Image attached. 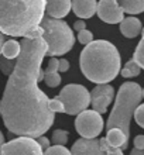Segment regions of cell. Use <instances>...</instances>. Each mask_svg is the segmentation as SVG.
Returning a JSON list of instances; mask_svg holds the SVG:
<instances>
[{
  "instance_id": "3957f363",
  "label": "cell",
  "mask_w": 144,
  "mask_h": 155,
  "mask_svg": "<svg viewBox=\"0 0 144 155\" xmlns=\"http://www.w3.org/2000/svg\"><path fill=\"white\" fill-rule=\"evenodd\" d=\"M45 14V0H0V33L25 37L40 25Z\"/></svg>"
},
{
  "instance_id": "7402d4cb",
  "label": "cell",
  "mask_w": 144,
  "mask_h": 155,
  "mask_svg": "<svg viewBox=\"0 0 144 155\" xmlns=\"http://www.w3.org/2000/svg\"><path fill=\"white\" fill-rule=\"evenodd\" d=\"M68 137H69V134L65 130H55L52 133V141L55 145H66Z\"/></svg>"
},
{
  "instance_id": "e0dca14e",
  "label": "cell",
  "mask_w": 144,
  "mask_h": 155,
  "mask_svg": "<svg viewBox=\"0 0 144 155\" xmlns=\"http://www.w3.org/2000/svg\"><path fill=\"white\" fill-rule=\"evenodd\" d=\"M20 54V42L16 40L4 41L2 45V55L8 59H16L17 55Z\"/></svg>"
},
{
  "instance_id": "83f0119b",
  "label": "cell",
  "mask_w": 144,
  "mask_h": 155,
  "mask_svg": "<svg viewBox=\"0 0 144 155\" xmlns=\"http://www.w3.org/2000/svg\"><path fill=\"white\" fill-rule=\"evenodd\" d=\"M44 72H58V59L55 57H51L48 61V66Z\"/></svg>"
},
{
  "instance_id": "5bb4252c",
  "label": "cell",
  "mask_w": 144,
  "mask_h": 155,
  "mask_svg": "<svg viewBox=\"0 0 144 155\" xmlns=\"http://www.w3.org/2000/svg\"><path fill=\"white\" fill-rule=\"evenodd\" d=\"M141 21L137 17H126L120 21V33L126 38H136L141 33Z\"/></svg>"
},
{
  "instance_id": "cb8c5ba5",
  "label": "cell",
  "mask_w": 144,
  "mask_h": 155,
  "mask_svg": "<svg viewBox=\"0 0 144 155\" xmlns=\"http://www.w3.org/2000/svg\"><path fill=\"white\" fill-rule=\"evenodd\" d=\"M42 155H71V151L66 150L65 145H49L45 151H42Z\"/></svg>"
},
{
  "instance_id": "f546056e",
  "label": "cell",
  "mask_w": 144,
  "mask_h": 155,
  "mask_svg": "<svg viewBox=\"0 0 144 155\" xmlns=\"http://www.w3.org/2000/svg\"><path fill=\"white\" fill-rule=\"evenodd\" d=\"M42 35V28L41 25H37L35 28H33L30 33L25 34V38H37V37H41Z\"/></svg>"
},
{
  "instance_id": "4fadbf2b",
  "label": "cell",
  "mask_w": 144,
  "mask_h": 155,
  "mask_svg": "<svg viewBox=\"0 0 144 155\" xmlns=\"http://www.w3.org/2000/svg\"><path fill=\"white\" fill-rule=\"evenodd\" d=\"M71 12V0H45L47 16L62 18Z\"/></svg>"
},
{
  "instance_id": "9c48e42d",
  "label": "cell",
  "mask_w": 144,
  "mask_h": 155,
  "mask_svg": "<svg viewBox=\"0 0 144 155\" xmlns=\"http://www.w3.org/2000/svg\"><path fill=\"white\" fill-rule=\"evenodd\" d=\"M89 96H91V104L93 110L98 111L99 114H105L107 111V106L115 97V89L107 83H102L93 87V90L89 92Z\"/></svg>"
},
{
  "instance_id": "ba28073f",
  "label": "cell",
  "mask_w": 144,
  "mask_h": 155,
  "mask_svg": "<svg viewBox=\"0 0 144 155\" xmlns=\"http://www.w3.org/2000/svg\"><path fill=\"white\" fill-rule=\"evenodd\" d=\"M0 155H42V150L35 138L18 135L17 138L2 145Z\"/></svg>"
},
{
  "instance_id": "603a6c76",
  "label": "cell",
  "mask_w": 144,
  "mask_h": 155,
  "mask_svg": "<svg viewBox=\"0 0 144 155\" xmlns=\"http://www.w3.org/2000/svg\"><path fill=\"white\" fill-rule=\"evenodd\" d=\"M99 144H100V147L103 148L105 155H124L122 148H119V147H112V145H109V144H107V141L105 138H100V140H99Z\"/></svg>"
},
{
  "instance_id": "d6a6232c",
  "label": "cell",
  "mask_w": 144,
  "mask_h": 155,
  "mask_svg": "<svg viewBox=\"0 0 144 155\" xmlns=\"http://www.w3.org/2000/svg\"><path fill=\"white\" fill-rule=\"evenodd\" d=\"M83 28H86V24H85V20H78V21H75L74 23V30L75 31H81V30Z\"/></svg>"
},
{
  "instance_id": "8992f818",
  "label": "cell",
  "mask_w": 144,
  "mask_h": 155,
  "mask_svg": "<svg viewBox=\"0 0 144 155\" xmlns=\"http://www.w3.org/2000/svg\"><path fill=\"white\" fill-rule=\"evenodd\" d=\"M57 99L64 106V113L71 116H76L91 104V96L88 89L85 86L75 83L62 87Z\"/></svg>"
},
{
  "instance_id": "4dcf8cb0",
  "label": "cell",
  "mask_w": 144,
  "mask_h": 155,
  "mask_svg": "<svg viewBox=\"0 0 144 155\" xmlns=\"http://www.w3.org/2000/svg\"><path fill=\"white\" fill-rule=\"evenodd\" d=\"M69 69V62L66 59H58V72H66Z\"/></svg>"
},
{
  "instance_id": "d4e9b609",
  "label": "cell",
  "mask_w": 144,
  "mask_h": 155,
  "mask_svg": "<svg viewBox=\"0 0 144 155\" xmlns=\"http://www.w3.org/2000/svg\"><path fill=\"white\" fill-rule=\"evenodd\" d=\"M92 40H93V34H92L89 30L83 28V30H81V31H78V41L81 44L86 45V44H89Z\"/></svg>"
},
{
  "instance_id": "5b68a950",
  "label": "cell",
  "mask_w": 144,
  "mask_h": 155,
  "mask_svg": "<svg viewBox=\"0 0 144 155\" xmlns=\"http://www.w3.org/2000/svg\"><path fill=\"white\" fill-rule=\"evenodd\" d=\"M42 28L41 38L47 44V57H58L69 52L75 44V35L71 27L61 18L45 16L40 23Z\"/></svg>"
},
{
  "instance_id": "4316f807",
  "label": "cell",
  "mask_w": 144,
  "mask_h": 155,
  "mask_svg": "<svg viewBox=\"0 0 144 155\" xmlns=\"http://www.w3.org/2000/svg\"><path fill=\"white\" fill-rule=\"evenodd\" d=\"M48 107L52 113H64V106H62V103L59 102L57 97L49 99L48 100Z\"/></svg>"
},
{
  "instance_id": "52a82bcc",
  "label": "cell",
  "mask_w": 144,
  "mask_h": 155,
  "mask_svg": "<svg viewBox=\"0 0 144 155\" xmlns=\"http://www.w3.org/2000/svg\"><path fill=\"white\" fill-rule=\"evenodd\" d=\"M78 117L75 120V128L82 138H96L103 130V118L95 110H82L78 113Z\"/></svg>"
},
{
  "instance_id": "9a60e30c",
  "label": "cell",
  "mask_w": 144,
  "mask_h": 155,
  "mask_svg": "<svg viewBox=\"0 0 144 155\" xmlns=\"http://www.w3.org/2000/svg\"><path fill=\"white\" fill-rule=\"evenodd\" d=\"M105 140H106L107 144L112 145V147H119V148H122V150H126V148L129 147V137L124 134L120 128H117V127L109 128Z\"/></svg>"
},
{
  "instance_id": "8d00e7d4",
  "label": "cell",
  "mask_w": 144,
  "mask_h": 155,
  "mask_svg": "<svg viewBox=\"0 0 144 155\" xmlns=\"http://www.w3.org/2000/svg\"><path fill=\"white\" fill-rule=\"evenodd\" d=\"M116 2H120V0H116Z\"/></svg>"
},
{
  "instance_id": "ac0fdd59",
  "label": "cell",
  "mask_w": 144,
  "mask_h": 155,
  "mask_svg": "<svg viewBox=\"0 0 144 155\" xmlns=\"http://www.w3.org/2000/svg\"><path fill=\"white\" fill-rule=\"evenodd\" d=\"M141 72V68L137 65L136 62L130 59V61L126 62V65L122 71H119V74H122V76L124 78H133V76H139Z\"/></svg>"
},
{
  "instance_id": "44dd1931",
  "label": "cell",
  "mask_w": 144,
  "mask_h": 155,
  "mask_svg": "<svg viewBox=\"0 0 144 155\" xmlns=\"http://www.w3.org/2000/svg\"><path fill=\"white\" fill-rule=\"evenodd\" d=\"M44 82L49 87H57L61 83V76L58 72H44Z\"/></svg>"
},
{
  "instance_id": "8fae6325",
  "label": "cell",
  "mask_w": 144,
  "mask_h": 155,
  "mask_svg": "<svg viewBox=\"0 0 144 155\" xmlns=\"http://www.w3.org/2000/svg\"><path fill=\"white\" fill-rule=\"evenodd\" d=\"M71 155H105L103 148L95 138H81L76 140L69 150Z\"/></svg>"
},
{
  "instance_id": "484cf974",
  "label": "cell",
  "mask_w": 144,
  "mask_h": 155,
  "mask_svg": "<svg viewBox=\"0 0 144 155\" xmlns=\"http://www.w3.org/2000/svg\"><path fill=\"white\" fill-rule=\"evenodd\" d=\"M133 117H134L136 123L139 124V127L143 128L144 127V106L141 104V103L136 107V110H134V113H133Z\"/></svg>"
},
{
  "instance_id": "d590c367",
  "label": "cell",
  "mask_w": 144,
  "mask_h": 155,
  "mask_svg": "<svg viewBox=\"0 0 144 155\" xmlns=\"http://www.w3.org/2000/svg\"><path fill=\"white\" fill-rule=\"evenodd\" d=\"M4 144V135H3V133L0 131V151H2V145Z\"/></svg>"
},
{
  "instance_id": "2e32d148",
  "label": "cell",
  "mask_w": 144,
  "mask_h": 155,
  "mask_svg": "<svg viewBox=\"0 0 144 155\" xmlns=\"http://www.w3.org/2000/svg\"><path fill=\"white\" fill-rule=\"evenodd\" d=\"M119 6L122 7L123 13H127L132 16L144 12V0H120Z\"/></svg>"
},
{
  "instance_id": "836d02e7",
  "label": "cell",
  "mask_w": 144,
  "mask_h": 155,
  "mask_svg": "<svg viewBox=\"0 0 144 155\" xmlns=\"http://www.w3.org/2000/svg\"><path fill=\"white\" fill-rule=\"evenodd\" d=\"M130 155H144V151L143 150H137V148H134V150L130 152Z\"/></svg>"
},
{
  "instance_id": "ffe728a7",
  "label": "cell",
  "mask_w": 144,
  "mask_h": 155,
  "mask_svg": "<svg viewBox=\"0 0 144 155\" xmlns=\"http://www.w3.org/2000/svg\"><path fill=\"white\" fill-rule=\"evenodd\" d=\"M132 59L140 66L141 69L144 68V34H143V38H141L140 42H139V45H137L136 52H134Z\"/></svg>"
},
{
  "instance_id": "1f68e13d",
  "label": "cell",
  "mask_w": 144,
  "mask_h": 155,
  "mask_svg": "<svg viewBox=\"0 0 144 155\" xmlns=\"http://www.w3.org/2000/svg\"><path fill=\"white\" fill-rule=\"evenodd\" d=\"M134 148L144 150V135H137L136 138H134Z\"/></svg>"
},
{
  "instance_id": "7a4b0ae2",
  "label": "cell",
  "mask_w": 144,
  "mask_h": 155,
  "mask_svg": "<svg viewBox=\"0 0 144 155\" xmlns=\"http://www.w3.org/2000/svg\"><path fill=\"white\" fill-rule=\"evenodd\" d=\"M81 71L88 81L102 85L109 83L119 75L120 54L115 45L106 40H92L79 57Z\"/></svg>"
},
{
  "instance_id": "7c38bea8",
  "label": "cell",
  "mask_w": 144,
  "mask_h": 155,
  "mask_svg": "<svg viewBox=\"0 0 144 155\" xmlns=\"http://www.w3.org/2000/svg\"><path fill=\"white\" fill-rule=\"evenodd\" d=\"M96 3L98 0H71V8L74 10L75 16L85 20L95 16Z\"/></svg>"
},
{
  "instance_id": "d6986e66",
  "label": "cell",
  "mask_w": 144,
  "mask_h": 155,
  "mask_svg": "<svg viewBox=\"0 0 144 155\" xmlns=\"http://www.w3.org/2000/svg\"><path fill=\"white\" fill-rule=\"evenodd\" d=\"M14 65H16V61L14 59H8V58H4L2 54H0V72L4 74L6 76L13 72L14 69Z\"/></svg>"
},
{
  "instance_id": "f1b7e54d",
  "label": "cell",
  "mask_w": 144,
  "mask_h": 155,
  "mask_svg": "<svg viewBox=\"0 0 144 155\" xmlns=\"http://www.w3.org/2000/svg\"><path fill=\"white\" fill-rule=\"evenodd\" d=\"M35 141H37L38 145L41 147L42 151H45L47 148L49 147V140L47 138V137H44V135H38V137H35Z\"/></svg>"
},
{
  "instance_id": "30bf717a",
  "label": "cell",
  "mask_w": 144,
  "mask_h": 155,
  "mask_svg": "<svg viewBox=\"0 0 144 155\" xmlns=\"http://www.w3.org/2000/svg\"><path fill=\"white\" fill-rule=\"evenodd\" d=\"M95 14L107 24H117L124 18L123 10L116 0H99V3H96Z\"/></svg>"
},
{
  "instance_id": "e575fe53",
  "label": "cell",
  "mask_w": 144,
  "mask_h": 155,
  "mask_svg": "<svg viewBox=\"0 0 144 155\" xmlns=\"http://www.w3.org/2000/svg\"><path fill=\"white\" fill-rule=\"evenodd\" d=\"M4 41H6V38H4V34L0 33V54H2V45H3Z\"/></svg>"
},
{
  "instance_id": "6da1fadb",
  "label": "cell",
  "mask_w": 144,
  "mask_h": 155,
  "mask_svg": "<svg viewBox=\"0 0 144 155\" xmlns=\"http://www.w3.org/2000/svg\"><path fill=\"white\" fill-rule=\"evenodd\" d=\"M45 51L47 44L41 37L21 38L20 54L0 100V116L13 134L35 138L54 124L55 113L49 110V99L38 87V72Z\"/></svg>"
},
{
  "instance_id": "277c9868",
  "label": "cell",
  "mask_w": 144,
  "mask_h": 155,
  "mask_svg": "<svg viewBox=\"0 0 144 155\" xmlns=\"http://www.w3.org/2000/svg\"><path fill=\"white\" fill-rule=\"evenodd\" d=\"M141 100H143V89L139 83H134V82L123 83L120 86L119 93L116 94L115 106L107 118V130L117 127L130 138V120Z\"/></svg>"
}]
</instances>
